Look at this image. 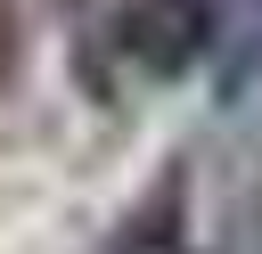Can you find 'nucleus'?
<instances>
[{
  "instance_id": "3",
  "label": "nucleus",
  "mask_w": 262,
  "mask_h": 254,
  "mask_svg": "<svg viewBox=\"0 0 262 254\" xmlns=\"http://www.w3.org/2000/svg\"><path fill=\"white\" fill-rule=\"evenodd\" d=\"M115 254H196V246H188L180 221H147V213H131L123 238H115Z\"/></svg>"
},
{
  "instance_id": "1",
  "label": "nucleus",
  "mask_w": 262,
  "mask_h": 254,
  "mask_svg": "<svg viewBox=\"0 0 262 254\" xmlns=\"http://www.w3.org/2000/svg\"><path fill=\"white\" fill-rule=\"evenodd\" d=\"M82 41H106L139 82H172L213 41V0H82Z\"/></svg>"
},
{
  "instance_id": "2",
  "label": "nucleus",
  "mask_w": 262,
  "mask_h": 254,
  "mask_svg": "<svg viewBox=\"0 0 262 254\" xmlns=\"http://www.w3.org/2000/svg\"><path fill=\"white\" fill-rule=\"evenodd\" d=\"M254 74H262V0H254V16L229 25V41H221V98H237Z\"/></svg>"
}]
</instances>
